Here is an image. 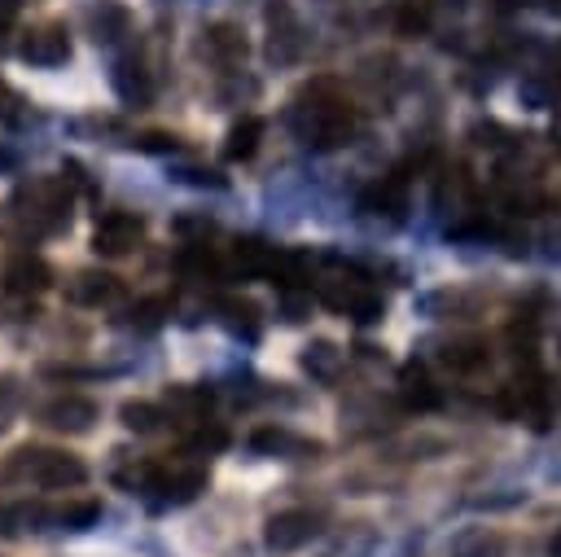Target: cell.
Segmentation results:
<instances>
[{"instance_id": "obj_1", "label": "cell", "mask_w": 561, "mask_h": 557, "mask_svg": "<svg viewBox=\"0 0 561 557\" xmlns=\"http://www.w3.org/2000/svg\"><path fill=\"white\" fill-rule=\"evenodd\" d=\"M355 110L342 96H329L324 88L298 96L289 105V132L307 145V149H337L355 136Z\"/></svg>"}, {"instance_id": "obj_2", "label": "cell", "mask_w": 561, "mask_h": 557, "mask_svg": "<svg viewBox=\"0 0 561 557\" xmlns=\"http://www.w3.org/2000/svg\"><path fill=\"white\" fill-rule=\"evenodd\" d=\"M4 482H26V487H44V491H70V487H83L88 469L79 456L70 452H57V447H18L4 469H0Z\"/></svg>"}, {"instance_id": "obj_3", "label": "cell", "mask_w": 561, "mask_h": 557, "mask_svg": "<svg viewBox=\"0 0 561 557\" xmlns=\"http://www.w3.org/2000/svg\"><path fill=\"white\" fill-rule=\"evenodd\" d=\"M329 263H333V276L320 281V303L355 325L381 320L386 303H381V289L368 281V272H359L355 263H342V259H329Z\"/></svg>"}, {"instance_id": "obj_4", "label": "cell", "mask_w": 561, "mask_h": 557, "mask_svg": "<svg viewBox=\"0 0 561 557\" xmlns=\"http://www.w3.org/2000/svg\"><path fill=\"white\" fill-rule=\"evenodd\" d=\"M140 237H145V219H140L136 211L114 206V211H101V215H96L92 250L105 254V259H118V254H131V250L140 246Z\"/></svg>"}, {"instance_id": "obj_5", "label": "cell", "mask_w": 561, "mask_h": 557, "mask_svg": "<svg viewBox=\"0 0 561 557\" xmlns=\"http://www.w3.org/2000/svg\"><path fill=\"white\" fill-rule=\"evenodd\" d=\"M320 531H324L320 513H311V509H280V513L267 518V526H263V544H267L272 553H294V548L311 544Z\"/></svg>"}, {"instance_id": "obj_6", "label": "cell", "mask_w": 561, "mask_h": 557, "mask_svg": "<svg viewBox=\"0 0 561 557\" xmlns=\"http://www.w3.org/2000/svg\"><path fill=\"white\" fill-rule=\"evenodd\" d=\"M359 211L377 215V219H403V211H408V175L390 171V175H377L373 184H364L359 189Z\"/></svg>"}, {"instance_id": "obj_7", "label": "cell", "mask_w": 561, "mask_h": 557, "mask_svg": "<svg viewBox=\"0 0 561 557\" xmlns=\"http://www.w3.org/2000/svg\"><path fill=\"white\" fill-rule=\"evenodd\" d=\"M197 491H206V469L202 465H184V469H162L153 491H149V509H167V504H188L197 500Z\"/></svg>"}, {"instance_id": "obj_8", "label": "cell", "mask_w": 561, "mask_h": 557, "mask_svg": "<svg viewBox=\"0 0 561 557\" xmlns=\"http://www.w3.org/2000/svg\"><path fill=\"white\" fill-rule=\"evenodd\" d=\"M276 259H280V246H272V241H263V237H241L237 246H232V259H228V268H232V276H241V281H272V268H276Z\"/></svg>"}, {"instance_id": "obj_9", "label": "cell", "mask_w": 561, "mask_h": 557, "mask_svg": "<svg viewBox=\"0 0 561 557\" xmlns=\"http://www.w3.org/2000/svg\"><path fill=\"white\" fill-rule=\"evenodd\" d=\"M39 421H44L48 430L83 434V430H92V421H96V403L83 399V395H57V399H48V403L39 408Z\"/></svg>"}, {"instance_id": "obj_10", "label": "cell", "mask_w": 561, "mask_h": 557, "mask_svg": "<svg viewBox=\"0 0 561 557\" xmlns=\"http://www.w3.org/2000/svg\"><path fill=\"white\" fill-rule=\"evenodd\" d=\"M18 57L26 61V66H61L66 57H70V35L61 31V26H39V31H31L22 44H18Z\"/></svg>"}, {"instance_id": "obj_11", "label": "cell", "mask_w": 561, "mask_h": 557, "mask_svg": "<svg viewBox=\"0 0 561 557\" xmlns=\"http://www.w3.org/2000/svg\"><path fill=\"white\" fill-rule=\"evenodd\" d=\"M66 294H70V303H79V307H110V303L123 298V281H118L114 272L88 268V272H79V276L70 281Z\"/></svg>"}, {"instance_id": "obj_12", "label": "cell", "mask_w": 561, "mask_h": 557, "mask_svg": "<svg viewBox=\"0 0 561 557\" xmlns=\"http://www.w3.org/2000/svg\"><path fill=\"white\" fill-rule=\"evenodd\" d=\"M434 360L443 364V368H451V373H478V368H486L491 364V351H486V342L482 338H451V342H443L438 351H434Z\"/></svg>"}, {"instance_id": "obj_13", "label": "cell", "mask_w": 561, "mask_h": 557, "mask_svg": "<svg viewBox=\"0 0 561 557\" xmlns=\"http://www.w3.org/2000/svg\"><path fill=\"white\" fill-rule=\"evenodd\" d=\"M53 285V268L39 259V254H18L9 268H4V289L9 294H39Z\"/></svg>"}, {"instance_id": "obj_14", "label": "cell", "mask_w": 561, "mask_h": 557, "mask_svg": "<svg viewBox=\"0 0 561 557\" xmlns=\"http://www.w3.org/2000/svg\"><path fill=\"white\" fill-rule=\"evenodd\" d=\"M399 399H403L408 412H434L443 403V390L430 382V373L421 364H403V373H399Z\"/></svg>"}, {"instance_id": "obj_15", "label": "cell", "mask_w": 561, "mask_h": 557, "mask_svg": "<svg viewBox=\"0 0 561 557\" xmlns=\"http://www.w3.org/2000/svg\"><path fill=\"white\" fill-rule=\"evenodd\" d=\"M127 26H131V13L118 0H96L88 9V35L96 44H114L118 35H127Z\"/></svg>"}, {"instance_id": "obj_16", "label": "cell", "mask_w": 561, "mask_h": 557, "mask_svg": "<svg viewBox=\"0 0 561 557\" xmlns=\"http://www.w3.org/2000/svg\"><path fill=\"white\" fill-rule=\"evenodd\" d=\"M110 79H114V92H118L127 105H145V101L153 96L149 70H145L136 57H118V61H114V70H110Z\"/></svg>"}, {"instance_id": "obj_17", "label": "cell", "mask_w": 561, "mask_h": 557, "mask_svg": "<svg viewBox=\"0 0 561 557\" xmlns=\"http://www.w3.org/2000/svg\"><path fill=\"white\" fill-rule=\"evenodd\" d=\"M504 535L491 526H469L447 544V557H504Z\"/></svg>"}, {"instance_id": "obj_18", "label": "cell", "mask_w": 561, "mask_h": 557, "mask_svg": "<svg viewBox=\"0 0 561 557\" xmlns=\"http://www.w3.org/2000/svg\"><path fill=\"white\" fill-rule=\"evenodd\" d=\"M259 140H263V118L259 114H241L224 136V158L228 162H245V158H254Z\"/></svg>"}, {"instance_id": "obj_19", "label": "cell", "mask_w": 561, "mask_h": 557, "mask_svg": "<svg viewBox=\"0 0 561 557\" xmlns=\"http://www.w3.org/2000/svg\"><path fill=\"white\" fill-rule=\"evenodd\" d=\"M219 325L228 329V333H237V338H259V307L250 303V298H219Z\"/></svg>"}, {"instance_id": "obj_20", "label": "cell", "mask_w": 561, "mask_h": 557, "mask_svg": "<svg viewBox=\"0 0 561 557\" xmlns=\"http://www.w3.org/2000/svg\"><path fill=\"white\" fill-rule=\"evenodd\" d=\"M210 403H215V390L210 386H171L167 390L171 417H184V421H206V408Z\"/></svg>"}, {"instance_id": "obj_21", "label": "cell", "mask_w": 561, "mask_h": 557, "mask_svg": "<svg viewBox=\"0 0 561 557\" xmlns=\"http://www.w3.org/2000/svg\"><path fill=\"white\" fill-rule=\"evenodd\" d=\"M250 447H254V452H272V456H307V452H316V443H307V439H298V434H289V430H280V425L254 430V434H250Z\"/></svg>"}, {"instance_id": "obj_22", "label": "cell", "mask_w": 561, "mask_h": 557, "mask_svg": "<svg viewBox=\"0 0 561 557\" xmlns=\"http://www.w3.org/2000/svg\"><path fill=\"white\" fill-rule=\"evenodd\" d=\"M44 522H53V513L44 504L18 500V504H0V535H22V531H39Z\"/></svg>"}, {"instance_id": "obj_23", "label": "cell", "mask_w": 561, "mask_h": 557, "mask_svg": "<svg viewBox=\"0 0 561 557\" xmlns=\"http://www.w3.org/2000/svg\"><path fill=\"white\" fill-rule=\"evenodd\" d=\"M302 373H311L316 382H333V377L342 373V351H337L333 342H324V338L307 342V351H302Z\"/></svg>"}, {"instance_id": "obj_24", "label": "cell", "mask_w": 561, "mask_h": 557, "mask_svg": "<svg viewBox=\"0 0 561 557\" xmlns=\"http://www.w3.org/2000/svg\"><path fill=\"white\" fill-rule=\"evenodd\" d=\"M158 474H162V465H153V461H127V465H118L114 469V482L123 487V491H131V496H149L153 491V482H158Z\"/></svg>"}, {"instance_id": "obj_25", "label": "cell", "mask_w": 561, "mask_h": 557, "mask_svg": "<svg viewBox=\"0 0 561 557\" xmlns=\"http://www.w3.org/2000/svg\"><path fill=\"white\" fill-rule=\"evenodd\" d=\"M118 417H123L127 430H136V434H153V430L167 421V408H162V403H149V399H127V403L118 408Z\"/></svg>"}, {"instance_id": "obj_26", "label": "cell", "mask_w": 561, "mask_h": 557, "mask_svg": "<svg viewBox=\"0 0 561 557\" xmlns=\"http://www.w3.org/2000/svg\"><path fill=\"white\" fill-rule=\"evenodd\" d=\"M171 316V298H162V294H153V298H140L127 316H123V325L127 329H140V333H153L162 320Z\"/></svg>"}, {"instance_id": "obj_27", "label": "cell", "mask_w": 561, "mask_h": 557, "mask_svg": "<svg viewBox=\"0 0 561 557\" xmlns=\"http://www.w3.org/2000/svg\"><path fill=\"white\" fill-rule=\"evenodd\" d=\"M206 48H210L215 57H224V61H241V57H245V39H241V31L228 26V22H215V26L206 31Z\"/></svg>"}, {"instance_id": "obj_28", "label": "cell", "mask_w": 561, "mask_h": 557, "mask_svg": "<svg viewBox=\"0 0 561 557\" xmlns=\"http://www.w3.org/2000/svg\"><path fill=\"white\" fill-rule=\"evenodd\" d=\"M53 522L66 526V531H88V526L101 522V500H75V504H66V509H57Z\"/></svg>"}, {"instance_id": "obj_29", "label": "cell", "mask_w": 561, "mask_h": 557, "mask_svg": "<svg viewBox=\"0 0 561 557\" xmlns=\"http://www.w3.org/2000/svg\"><path fill=\"white\" fill-rule=\"evenodd\" d=\"M394 31L399 35H425L430 31V0H399V13H394Z\"/></svg>"}, {"instance_id": "obj_30", "label": "cell", "mask_w": 561, "mask_h": 557, "mask_svg": "<svg viewBox=\"0 0 561 557\" xmlns=\"http://www.w3.org/2000/svg\"><path fill=\"white\" fill-rule=\"evenodd\" d=\"M224 447H228V430L219 421H197V430L188 434V452L210 456V452H224Z\"/></svg>"}, {"instance_id": "obj_31", "label": "cell", "mask_w": 561, "mask_h": 557, "mask_svg": "<svg viewBox=\"0 0 561 557\" xmlns=\"http://www.w3.org/2000/svg\"><path fill=\"white\" fill-rule=\"evenodd\" d=\"M180 272H188V276H206V272H219V259H215V250H210L206 241H193V246L180 254Z\"/></svg>"}, {"instance_id": "obj_32", "label": "cell", "mask_w": 561, "mask_h": 557, "mask_svg": "<svg viewBox=\"0 0 561 557\" xmlns=\"http://www.w3.org/2000/svg\"><path fill=\"white\" fill-rule=\"evenodd\" d=\"M171 175H175V180H184V184H206V189H224V175H219V171H210V167H175Z\"/></svg>"}, {"instance_id": "obj_33", "label": "cell", "mask_w": 561, "mask_h": 557, "mask_svg": "<svg viewBox=\"0 0 561 557\" xmlns=\"http://www.w3.org/2000/svg\"><path fill=\"white\" fill-rule=\"evenodd\" d=\"M13 408H18V382H13L9 373H0V430L9 425Z\"/></svg>"}, {"instance_id": "obj_34", "label": "cell", "mask_w": 561, "mask_h": 557, "mask_svg": "<svg viewBox=\"0 0 561 557\" xmlns=\"http://www.w3.org/2000/svg\"><path fill=\"white\" fill-rule=\"evenodd\" d=\"M136 145H140V149H153V154H175V149H180V140L167 136V132H145Z\"/></svg>"}, {"instance_id": "obj_35", "label": "cell", "mask_w": 561, "mask_h": 557, "mask_svg": "<svg viewBox=\"0 0 561 557\" xmlns=\"http://www.w3.org/2000/svg\"><path fill=\"white\" fill-rule=\"evenodd\" d=\"M18 105H22V96L0 79V118H4V123H13V118H18Z\"/></svg>"}, {"instance_id": "obj_36", "label": "cell", "mask_w": 561, "mask_h": 557, "mask_svg": "<svg viewBox=\"0 0 561 557\" xmlns=\"http://www.w3.org/2000/svg\"><path fill=\"white\" fill-rule=\"evenodd\" d=\"M18 18V0H0V26H9Z\"/></svg>"}, {"instance_id": "obj_37", "label": "cell", "mask_w": 561, "mask_h": 557, "mask_svg": "<svg viewBox=\"0 0 561 557\" xmlns=\"http://www.w3.org/2000/svg\"><path fill=\"white\" fill-rule=\"evenodd\" d=\"M539 4H543L548 13H557V18H561V0H539Z\"/></svg>"}, {"instance_id": "obj_38", "label": "cell", "mask_w": 561, "mask_h": 557, "mask_svg": "<svg viewBox=\"0 0 561 557\" xmlns=\"http://www.w3.org/2000/svg\"><path fill=\"white\" fill-rule=\"evenodd\" d=\"M552 557H561V535H557V539H552Z\"/></svg>"}]
</instances>
